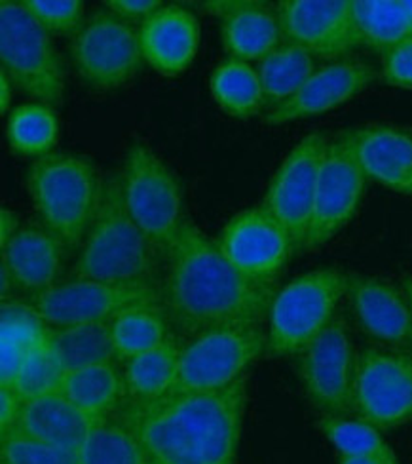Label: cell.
<instances>
[{"instance_id":"1","label":"cell","mask_w":412,"mask_h":464,"mask_svg":"<svg viewBox=\"0 0 412 464\" xmlns=\"http://www.w3.org/2000/svg\"><path fill=\"white\" fill-rule=\"evenodd\" d=\"M162 308L177 332L194 337L221 325L268 320L278 287L247 280L192 221H185L166 256Z\"/></svg>"},{"instance_id":"2","label":"cell","mask_w":412,"mask_h":464,"mask_svg":"<svg viewBox=\"0 0 412 464\" xmlns=\"http://www.w3.org/2000/svg\"><path fill=\"white\" fill-rule=\"evenodd\" d=\"M247 375L223 391L126 400L114 415L141 440L152 464H235Z\"/></svg>"},{"instance_id":"3","label":"cell","mask_w":412,"mask_h":464,"mask_svg":"<svg viewBox=\"0 0 412 464\" xmlns=\"http://www.w3.org/2000/svg\"><path fill=\"white\" fill-rule=\"evenodd\" d=\"M164 256L129 218L120 176H107L95 218L72 266L74 280L112 284H160Z\"/></svg>"},{"instance_id":"4","label":"cell","mask_w":412,"mask_h":464,"mask_svg":"<svg viewBox=\"0 0 412 464\" xmlns=\"http://www.w3.org/2000/svg\"><path fill=\"white\" fill-rule=\"evenodd\" d=\"M93 164L78 154L52 152L27 171V190L43 227L65 247L82 246L101 198Z\"/></svg>"},{"instance_id":"5","label":"cell","mask_w":412,"mask_h":464,"mask_svg":"<svg viewBox=\"0 0 412 464\" xmlns=\"http://www.w3.org/2000/svg\"><path fill=\"white\" fill-rule=\"evenodd\" d=\"M346 292L348 275L339 268L311 270L278 289L266 320V354L299 356L337 318Z\"/></svg>"},{"instance_id":"6","label":"cell","mask_w":412,"mask_h":464,"mask_svg":"<svg viewBox=\"0 0 412 464\" xmlns=\"http://www.w3.org/2000/svg\"><path fill=\"white\" fill-rule=\"evenodd\" d=\"M0 62L10 82L38 103H63L65 69L52 34L36 22L24 0L0 3Z\"/></svg>"},{"instance_id":"7","label":"cell","mask_w":412,"mask_h":464,"mask_svg":"<svg viewBox=\"0 0 412 464\" xmlns=\"http://www.w3.org/2000/svg\"><path fill=\"white\" fill-rule=\"evenodd\" d=\"M266 354V332L257 324L221 325L181 344L173 394L215 392L240 381Z\"/></svg>"},{"instance_id":"8","label":"cell","mask_w":412,"mask_h":464,"mask_svg":"<svg viewBox=\"0 0 412 464\" xmlns=\"http://www.w3.org/2000/svg\"><path fill=\"white\" fill-rule=\"evenodd\" d=\"M120 185L129 218L166 259L187 221L179 181L149 147L135 143L126 152Z\"/></svg>"},{"instance_id":"9","label":"cell","mask_w":412,"mask_h":464,"mask_svg":"<svg viewBox=\"0 0 412 464\" xmlns=\"http://www.w3.org/2000/svg\"><path fill=\"white\" fill-rule=\"evenodd\" d=\"M351 415L380 430L412 420V351L365 346L356 356Z\"/></svg>"},{"instance_id":"10","label":"cell","mask_w":412,"mask_h":464,"mask_svg":"<svg viewBox=\"0 0 412 464\" xmlns=\"http://www.w3.org/2000/svg\"><path fill=\"white\" fill-rule=\"evenodd\" d=\"M72 62L90 88H122L135 79L145 62L139 29L110 10L95 12L72 34Z\"/></svg>"},{"instance_id":"11","label":"cell","mask_w":412,"mask_h":464,"mask_svg":"<svg viewBox=\"0 0 412 464\" xmlns=\"http://www.w3.org/2000/svg\"><path fill=\"white\" fill-rule=\"evenodd\" d=\"M160 303V284H112L74 278L55 284L29 299V304L50 327L110 324L128 308Z\"/></svg>"},{"instance_id":"12","label":"cell","mask_w":412,"mask_h":464,"mask_svg":"<svg viewBox=\"0 0 412 464\" xmlns=\"http://www.w3.org/2000/svg\"><path fill=\"white\" fill-rule=\"evenodd\" d=\"M356 356L342 316L332 320L297 356L308 401L321 417L351 415Z\"/></svg>"},{"instance_id":"13","label":"cell","mask_w":412,"mask_h":464,"mask_svg":"<svg viewBox=\"0 0 412 464\" xmlns=\"http://www.w3.org/2000/svg\"><path fill=\"white\" fill-rule=\"evenodd\" d=\"M367 178L353 154L348 133L327 141L320 168L316 200L310 218L304 251L327 244L356 216Z\"/></svg>"},{"instance_id":"14","label":"cell","mask_w":412,"mask_h":464,"mask_svg":"<svg viewBox=\"0 0 412 464\" xmlns=\"http://www.w3.org/2000/svg\"><path fill=\"white\" fill-rule=\"evenodd\" d=\"M215 242L240 275L268 287H278L294 254L287 230L263 206L235 214Z\"/></svg>"},{"instance_id":"15","label":"cell","mask_w":412,"mask_h":464,"mask_svg":"<svg viewBox=\"0 0 412 464\" xmlns=\"http://www.w3.org/2000/svg\"><path fill=\"white\" fill-rule=\"evenodd\" d=\"M327 141L321 133H310L294 145L273 173L263 202L287 230L294 251H304Z\"/></svg>"},{"instance_id":"16","label":"cell","mask_w":412,"mask_h":464,"mask_svg":"<svg viewBox=\"0 0 412 464\" xmlns=\"http://www.w3.org/2000/svg\"><path fill=\"white\" fill-rule=\"evenodd\" d=\"M283 41L316 60L340 62L363 46L351 0H283L276 5Z\"/></svg>"},{"instance_id":"17","label":"cell","mask_w":412,"mask_h":464,"mask_svg":"<svg viewBox=\"0 0 412 464\" xmlns=\"http://www.w3.org/2000/svg\"><path fill=\"white\" fill-rule=\"evenodd\" d=\"M377 76L375 67L359 60H340L318 67L289 102L268 111L263 122L282 126L337 109L369 88Z\"/></svg>"},{"instance_id":"18","label":"cell","mask_w":412,"mask_h":464,"mask_svg":"<svg viewBox=\"0 0 412 464\" xmlns=\"http://www.w3.org/2000/svg\"><path fill=\"white\" fill-rule=\"evenodd\" d=\"M346 295L358 324L370 339L412 351V306L403 287L377 276L348 275Z\"/></svg>"},{"instance_id":"19","label":"cell","mask_w":412,"mask_h":464,"mask_svg":"<svg viewBox=\"0 0 412 464\" xmlns=\"http://www.w3.org/2000/svg\"><path fill=\"white\" fill-rule=\"evenodd\" d=\"M346 133L367 179L412 197V128L367 124Z\"/></svg>"},{"instance_id":"20","label":"cell","mask_w":412,"mask_h":464,"mask_svg":"<svg viewBox=\"0 0 412 464\" xmlns=\"http://www.w3.org/2000/svg\"><path fill=\"white\" fill-rule=\"evenodd\" d=\"M139 44L145 62L154 71L177 76L188 69L198 52L200 24L183 6H162L141 22Z\"/></svg>"},{"instance_id":"21","label":"cell","mask_w":412,"mask_h":464,"mask_svg":"<svg viewBox=\"0 0 412 464\" xmlns=\"http://www.w3.org/2000/svg\"><path fill=\"white\" fill-rule=\"evenodd\" d=\"M206 12L221 15L223 44L232 60L263 62L283 43L276 6L266 3H207Z\"/></svg>"},{"instance_id":"22","label":"cell","mask_w":412,"mask_h":464,"mask_svg":"<svg viewBox=\"0 0 412 464\" xmlns=\"http://www.w3.org/2000/svg\"><path fill=\"white\" fill-rule=\"evenodd\" d=\"M63 247L44 227H22L0 249L14 285L33 297L55 285L62 270Z\"/></svg>"},{"instance_id":"23","label":"cell","mask_w":412,"mask_h":464,"mask_svg":"<svg viewBox=\"0 0 412 464\" xmlns=\"http://www.w3.org/2000/svg\"><path fill=\"white\" fill-rule=\"evenodd\" d=\"M93 419L82 413L62 392L24 401L15 434L50 446L81 450Z\"/></svg>"},{"instance_id":"24","label":"cell","mask_w":412,"mask_h":464,"mask_svg":"<svg viewBox=\"0 0 412 464\" xmlns=\"http://www.w3.org/2000/svg\"><path fill=\"white\" fill-rule=\"evenodd\" d=\"M59 392L91 419L114 415L128 400L124 373L116 362L67 372Z\"/></svg>"},{"instance_id":"25","label":"cell","mask_w":412,"mask_h":464,"mask_svg":"<svg viewBox=\"0 0 412 464\" xmlns=\"http://www.w3.org/2000/svg\"><path fill=\"white\" fill-rule=\"evenodd\" d=\"M181 344L171 334L152 351L124 362L122 373L129 400L154 401L173 394L179 370Z\"/></svg>"},{"instance_id":"26","label":"cell","mask_w":412,"mask_h":464,"mask_svg":"<svg viewBox=\"0 0 412 464\" xmlns=\"http://www.w3.org/2000/svg\"><path fill=\"white\" fill-rule=\"evenodd\" d=\"M257 71L263 84L264 107L272 111L289 102L318 71V65L316 57L310 52L283 41L263 62H259Z\"/></svg>"},{"instance_id":"27","label":"cell","mask_w":412,"mask_h":464,"mask_svg":"<svg viewBox=\"0 0 412 464\" xmlns=\"http://www.w3.org/2000/svg\"><path fill=\"white\" fill-rule=\"evenodd\" d=\"M169 325L162 304H141L120 313L109 324L116 360L124 363L160 346L171 335Z\"/></svg>"},{"instance_id":"28","label":"cell","mask_w":412,"mask_h":464,"mask_svg":"<svg viewBox=\"0 0 412 464\" xmlns=\"http://www.w3.org/2000/svg\"><path fill=\"white\" fill-rule=\"evenodd\" d=\"M209 90L215 103L234 119H251L264 107L259 71L240 60H226L215 67Z\"/></svg>"},{"instance_id":"29","label":"cell","mask_w":412,"mask_h":464,"mask_svg":"<svg viewBox=\"0 0 412 464\" xmlns=\"http://www.w3.org/2000/svg\"><path fill=\"white\" fill-rule=\"evenodd\" d=\"M48 343L65 373L95 363L118 362L109 324L50 327Z\"/></svg>"},{"instance_id":"30","label":"cell","mask_w":412,"mask_h":464,"mask_svg":"<svg viewBox=\"0 0 412 464\" xmlns=\"http://www.w3.org/2000/svg\"><path fill=\"white\" fill-rule=\"evenodd\" d=\"M78 457L81 464H152L141 440L116 415L93 419Z\"/></svg>"},{"instance_id":"31","label":"cell","mask_w":412,"mask_h":464,"mask_svg":"<svg viewBox=\"0 0 412 464\" xmlns=\"http://www.w3.org/2000/svg\"><path fill=\"white\" fill-rule=\"evenodd\" d=\"M361 44L388 52L412 34L403 0H351Z\"/></svg>"},{"instance_id":"32","label":"cell","mask_w":412,"mask_h":464,"mask_svg":"<svg viewBox=\"0 0 412 464\" xmlns=\"http://www.w3.org/2000/svg\"><path fill=\"white\" fill-rule=\"evenodd\" d=\"M59 138V121L50 105L25 103L14 109L6 122L8 145L22 157L43 159L52 154Z\"/></svg>"},{"instance_id":"33","label":"cell","mask_w":412,"mask_h":464,"mask_svg":"<svg viewBox=\"0 0 412 464\" xmlns=\"http://www.w3.org/2000/svg\"><path fill=\"white\" fill-rule=\"evenodd\" d=\"M318 427L340 457L398 459L382 430L358 417H320Z\"/></svg>"},{"instance_id":"34","label":"cell","mask_w":412,"mask_h":464,"mask_svg":"<svg viewBox=\"0 0 412 464\" xmlns=\"http://www.w3.org/2000/svg\"><path fill=\"white\" fill-rule=\"evenodd\" d=\"M65 370L59 363L48 337L27 354L12 389L24 401L62 391Z\"/></svg>"},{"instance_id":"35","label":"cell","mask_w":412,"mask_h":464,"mask_svg":"<svg viewBox=\"0 0 412 464\" xmlns=\"http://www.w3.org/2000/svg\"><path fill=\"white\" fill-rule=\"evenodd\" d=\"M50 334V325L27 303L3 301L0 306V346H15L31 353Z\"/></svg>"},{"instance_id":"36","label":"cell","mask_w":412,"mask_h":464,"mask_svg":"<svg viewBox=\"0 0 412 464\" xmlns=\"http://www.w3.org/2000/svg\"><path fill=\"white\" fill-rule=\"evenodd\" d=\"M0 464H81L76 450L50 446L22 434L0 438Z\"/></svg>"},{"instance_id":"37","label":"cell","mask_w":412,"mask_h":464,"mask_svg":"<svg viewBox=\"0 0 412 464\" xmlns=\"http://www.w3.org/2000/svg\"><path fill=\"white\" fill-rule=\"evenodd\" d=\"M24 5L50 34H74L84 24L82 0H24Z\"/></svg>"},{"instance_id":"38","label":"cell","mask_w":412,"mask_h":464,"mask_svg":"<svg viewBox=\"0 0 412 464\" xmlns=\"http://www.w3.org/2000/svg\"><path fill=\"white\" fill-rule=\"evenodd\" d=\"M380 79L388 86L412 90V34L382 53Z\"/></svg>"},{"instance_id":"39","label":"cell","mask_w":412,"mask_h":464,"mask_svg":"<svg viewBox=\"0 0 412 464\" xmlns=\"http://www.w3.org/2000/svg\"><path fill=\"white\" fill-rule=\"evenodd\" d=\"M105 6L116 14L118 17L126 19V22H133V19H141L145 22L154 12H158L164 5L160 0H109Z\"/></svg>"},{"instance_id":"40","label":"cell","mask_w":412,"mask_h":464,"mask_svg":"<svg viewBox=\"0 0 412 464\" xmlns=\"http://www.w3.org/2000/svg\"><path fill=\"white\" fill-rule=\"evenodd\" d=\"M24 400L12 386H0V438L15 430V424L22 415Z\"/></svg>"},{"instance_id":"41","label":"cell","mask_w":412,"mask_h":464,"mask_svg":"<svg viewBox=\"0 0 412 464\" xmlns=\"http://www.w3.org/2000/svg\"><path fill=\"white\" fill-rule=\"evenodd\" d=\"M19 227V218L10 209L0 211V247H5L14 237Z\"/></svg>"},{"instance_id":"42","label":"cell","mask_w":412,"mask_h":464,"mask_svg":"<svg viewBox=\"0 0 412 464\" xmlns=\"http://www.w3.org/2000/svg\"><path fill=\"white\" fill-rule=\"evenodd\" d=\"M12 103V82L6 72L0 71V112L6 114Z\"/></svg>"},{"instance_id":"43","label":"cell","mask_w":412,"mask_h":464,"mask_svg":"<svg viewBox=\"0 0 412 464\" xmlns=\"http://www.w3.org/2000/svg\"><path fill=\"white\" fill-rule=\"evenodd\" d=\"M339 464H399V460L386 457H340Z\"/></svg>"},{"instance_id":"44","label":"cell","mask_w":412,"mask_h":464,"mask_svg":"<svg viewBox=\"0 0 412 464\" xmlns=\"http://www.w3.org/2000/svg\"><path fill=\"white\" fill-rule=\"evenodd\" d=\"M401 287H403V292H405V295H407V299L412 306V276H405L403 282H401Z\"/></svg>"},{"instance_id":"45","label":"cell","mask_w":412,"mask_h":464,"mask_svg":"<svg viewBox=\"0 0 412 464\" xmlns=\"http://www.w3.org/2000/svg\"><path fill=\"white\" fill-rule=\"evenodd\" d=\"M403 6H405V12L408 15V22H410V27H412V0H403Z\"/></svg>"}]
</instances>
